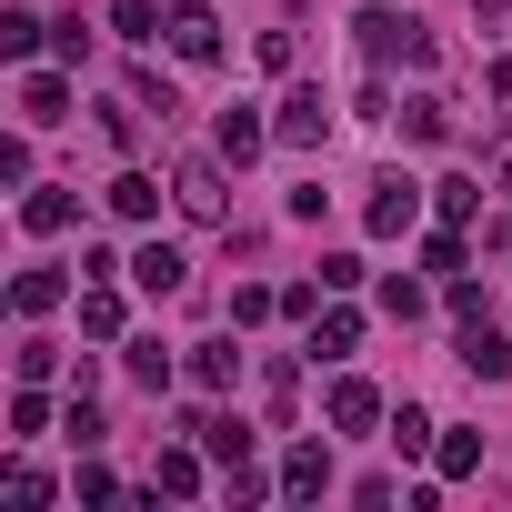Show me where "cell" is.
<instances>
[{"instance_id":"1","label":"cell","mask_w":512,"mask_h":512,"mask_svg":"<svg viewBox=\"0 0 512 512\" xmlns=\"http://www.w3.org/2000/svg\"><path fill=\"white\" fill-rule=\"evenodd\" d=\"M362 51H372L382 71H432V31H422L412 11H392V0L362 11Z\"/></svg>"},{"instance_id":"2","label":"cell","mask_w":512,"mask_h":512,"mask_svg":"<svg viewBox=\"0 0 512 512\" xmlns=\"http://www.w3.org/2000/svg\"><path fill=\"white\" fill-rule=\"evenodd\" d=\"M171 201H181V221H231V161L221 151H181L171 161Z\"/></svg>"},{"instance_id":"3","label":"cell","mask_w":512,"mask_h":512,"mask_svg":"<svg viewBox=\"0 0 512 512\" xmlns=\"http://www.w3.org/2000/svg\"><path fill=\"white\" fill-rule=\"evenodd\" d=\"M422 201H432V191H422L412 171H382V181H372V201H362V231H372V241H402V231L422 221Z\"/></svg>"},{"instance_id":"4","label":"cell","mask_w":512,"mask_h":512,"mask_svg":"<svg viewBox=\"0 0 512 512\" xmlns=\"http://www.w3.org/2000/svg\"><path fill=\"white\" fill-rule=\"evenodd\" d=\"M201 462H211V452H201V442H171V452H161V462H151V482H141V502H191V492H201V482H211V472H201Z\"/></svg>"},{"instance_id":"5","label":"cell","mask_w":512,"mask_h":512,"mask_svg":"<svg viewBox=\"0 0 512 512\" xmlns=\"http://www.w3.org/2000/svg\"><path fill=\"white\" fill-rule=\"evenodd\" d=\"M452 352H462V372H472V382H512V342H502V332H492V312H472V322H462V342H452Z\"/></svg>"},{"instance_id":"6","label":"cell","mask_w":512,"mask_h":512,"mask_svg":"<svg viewBox=\"0 0 512 512\" xmlns=\"http://www.w3.org/2000/svg\"><path fill=\"white\" fill-rule=\"evenodd\" d=\"M322 131H332V101L322 91H292L282 121H272V141H292V151H322Z\"/></svg>"},{"instance_id":"7","label":"cell","mask_w":512,"mask_h":512,"mask_svg":"<svg viewBox=\"0 0 512 512\" xmlns=\"http://www.w3.org/2000/svg\"><path fill=\"white\" fill-rule=\"evenodd\" d=\"M322 412H332V432H372V422H392V412H382V392H372V382H362V372H342V382H332V402H322Z\"/></svg>"},{"instance_id":"8","label":"cell","mask_w":512,"mask_h":512,"mask_svg":"<svg viewBox=\"0 0 512 512\" xmlns=\"http://www.w3.org/2000/svg\"><path fill=\"white\" fill-rule=\"evenodd\" d=\"M322 492H332V452L322 442H292L282 452V502H322Z\"/></svg>"},{"instance_id":"9","label":"cell","mask_w":512,"mask_h":512,"mask_svg":"<svg viewBox=\"0 0 512 512\" xmlns=\"http://www.w3.org/2000/svg\"><path fill=\"white\" fill-rule=\"evenodd\" d=\"M131 282H141L151 302H171V292L191 282V262H181V251H171V241H141V251H131Z\"/></svg>"},{"instance_id":"10","label":"cell","mask_w":512,"mask_h":512,"mask_svg":"<svg viewBox=\"0 0 512 512\" xmlns=\"http://www.w3.org/2000/svg\"><path fill=\"white\" fill-rule=\"evenodd\" d=\"M71 221H81V201H71V191H51V181H31V191H21V231H31V241H51V231H71Z\"/></svg>"},{"instance_id":"11","label":"cell","mask_w":512,"mask_h":512,"mask_svg":"<svg viewBox=\"0 0 512 512\" xmlns=\"http://www.w3.org/2000/svg\"><path fill=\"white\" fill-rule=\"evenodd\" d=\"M181 432H191V442H201V452H211V462H221V472H231V462H251V432H241V422H231V412H191V422H181Z\"/></svg>"},{"instance_id":"12","label":"cell","mask_w":512,"mask_h":512,"mask_svg":"<svg viewBox=\"0 0 512 512\" xmlns=\"http://www.w3.org/2000/svg\"><path fill=\"white\" fill-rule=\"evenodd\" d=\"M171 51H181V61H221V21L201 11V0H181V11H171Z\"/></svg>"},{"instance_id":"13","label":"cell","mask_w":512,"mask_h":512,"mask_svg":"<svg viewBox=\"0 0 512 512\" xmlns=\"http://www.w3.org/2000/svg\"><path fill=\"white\" fill-rule=\"evenodd\" d=\"M21 121H31V131L71 121V81H61V71H31V81H21Z\"/></svg>"},{"instance_id":"14","label":"cell","mask_w":512,"mask_h":512,"mask_svg":"<svg viewBox=\"0 0 512 512\" xmlns=\"http://www.w3.org/2000/svg\"><path fill=\"white\" fill-rule=\"evenodd\" d=\"M101 201H111V221H161V181L151 171H111Z\"/></svg>"},{"instance_id":"15","label":"cell","mask_w":512,"mask_h":512,"mask_svg":"<svg viewBox=\"0 0 512 512\" xmlns=\"http://www.w3.org/2000/svg\"><path fill=\"white\" fill-rule=\"evenodd\" d=\"M61 302H71V282H61V272H51V262H41V272H21V282H11V312H21V322H51V312H61Z\"/></svg>"},{"instance_id":"16","label":"cell","mask_w":512,"mask_h":512,"mask_svg":"<svg viewBox=\"0 0 512 512\" xmlns=\"http://www.w3.org/2000/svg\"><path fill=\"white\" fill-rule=\"evenodd\" d=\"M312 352H322V362H352V352H362V312H342V302L312 312Z\"/></svg>"},{"instance_id":"17","label":"cell","mask_w":512,"mask_h":512,"mask_svg":"<svg viewBox=\"0 0 512 512\" xmlns=\"http://www.w3.org/2000/svg\"><path fill=\"white\" fill-rule=\"evenodd\" d=\"M392 121H402V141H452V111H442V91H412Z\"/></svg>"},{"instance_id":"18","label":"cell","mask_w":512,"mask_h":512,"mask_svg":"<svg viewBox=\"0 0 512 512\" xmlns=\"http://www.w3.org/2000/svg\"><path fill=\"white\" fill-rule=\"evenodd\" d=\"M81 332H91V342H121V292H111V272L81 282Z\"/></svg>"},{"instance_id":"19","label":"cell","mask_w":512,"mask_h":512,"mask_svg":"<svg viewBox=\"0 0 512 512\" xmlns=\"http://www.w3.org/2000/svg\"><path fill=\"white\" fill-rule=\"evenodd\" d=\"M432 442H442V422H432L422 402H392V452H402V462H422Z\"/></svg>"},{"instance_id":"20","label":"cell","mask_w":512,"mask_h":512,"mask_svg":"<svg viewBox=\"0 0 512 512\" xmlns=\"http://www.w3.org/2000/svg\"><path fill=\"white\" fill-rule=\"evenodd\" d=\"M191 382H201V392H231V382H241V352H231V342H191Z\"/></svg>"},{"instance_id":"21","label":"cell","mask_w":512,"mask_h":512,"mask_svg":"<svg viewBox=\"0 0 512 512\" xmlns=\"http://www.w3.org/2000/svg\"><path fill=\"white\" fill-rule=\"evenodd\" d=\"M432 472H442V482H472V472H482V432H442V442H432Z\"/></svg>"},{"instance_id":"22","label":"cell","mask_w":512,"mask_h":512,"mask_svg":"<svg viewBox=\"0 0 512 512\" xmlns=\"http://www.w3.org/2000/svg\"><path fill=\"white\" fill-rule=\"evenodd\" d=\"M262 492H282V472H262V462H231V472H221V502H231V512H251Z\"/></svg>"},{"instance_id":"23","label":"cell","mask_w":512,"mask_h":512,"mask_svg":"<svg viewBox=\"0 0 512 512\" xmlns=\"http://www.w3.org/2000/svg\"><path fill=\"white\" fill-rule=\"evenodd\" d=\"M121 372H131L141 392H171V352H161V342H121Z\"/></svg>"},{"instance_id":"24","label":"cell","mask_w":512,"mask_h":512,"mask_svg":"<svg viewBox=\"0 0 512 512\" xmlns=\"http://www.w3.org/2000/svg\"><path fill=\"white\" fill-rule=\"evenodd\" d=\"M41 41H51V21H31L21 0H11V11H0V51H11V61H31Z\"/></svg>"},{"instance_id":"25","label":"cell","mask_w":512,"mask_h":512,"mask_svg":"<svg viewBox=\"0 0 512 512\" xmlns=\"http://www.w3.org/2000/svg\"><path fill=\"white\" fill-rule=\"evenodd\" d=\"M462 262H472V251H462V221H442V231L422 241V272H442V282H462Z\"/></svg>"},{"instance_id":"26","label":"cell","mask_w":512,"mask_h":512,"mask_svg":"<svg viewBox=\"0 0 512 512\" xmlns=\"http://www.w3.org/2000/svg\"><path fill=\"white\" fill-rule=\"evenodd\" d=\"M111 31L121 41H151V31H171V11H161V0H111Z\"/></svg>"},{"instance_id":"27","label":"cell","mask_w":512,"mask_h":512,"mask_svg":"<svg viewBox=\"0 0 512 512\" xmlns=\"http://www.w3.org/2000/svg\"><path fill=\"white\" fill-rule=\"evenodd\" d=\"M272 141V121H251V111H221V161H251Z\"/></svg>"},{"instance_id":"28","label":"cell","mask_w":512,"mask_h":512,"mask_svg":"<svg viewBox=\"0 0 512 512\" xmlns=\"http://www.w3.org/2000/svg\"><path fill=\"white\" fill-rule=\"evenodd\" d=\"M432 211H442V221H472V211H482V181H472V171L432 181Z\"/></svg>"},{"instance_id":"29","label":"cell","mask_w":512,"mask_h":512,"mask_svg":"<svg viewBox=\"0 0 512 512\" xmlns=\"http://www.w3.org/2000/svg\"><path fill=\"white\" fill-rule=\"evenodd\" d=\"M61 422H71V442H81V452H101V432H111V422H101V402H91V382L71 392V412H61Z\"/></svg>"},{"instance_id":"30","label":"cell","mask_w":512,"mask_h":512,"mask_svg":"<svg viewBox=\"0 0 512 512\" xmlns=\"http://www.w3.org/2000/svg\"><path fill=\"white\" fill-rule=\"evenodd\" d=\"M272 312H282V292H262V282H241V292H231V332H251V322H272Z\"/></svg>"},{"instance_id":"31","label":"cell","mask_w":512,"mask_h":512,"mask_svg":"<svg viewBox=\"0 0 512 512\" xmlns=\"http://www.w3.org/2000/svg\"><path fill=\"white\" fill-rule=\"evenodd\" d=\"M0 492H11L21 512H41V502H51V472H41V462H11V482H0Z\"/></svg>"},{"instance_id":"32","label":"cell","mask_w":512,"mask_h":512,"mask_svg":"<svg viewBox=\"0 0 512 512\" xmlns=\"http://www.w3.org/2000/svg\"><path fill=\"white\" fill-rule=\"evenodd\" d=\"M382 312H392V322H422V312H432V292H422V282H402V272H392V282H382Z\"/></svg>"},{"instance_id":"33","label":"cell","mask_w":512,"mask_h":512,"mask_svg":"<svg viewBox=\"0 0 512 512\" xmlns=\"http://www.w3.org/2000/svg\"><path fill=\"white\" fill-rule=\"evenodd\" d=\"M11 432H21V442H31V432H51V402H41V382H21V392H11Z\"/></svg>"},{"instance_id":"34","label":"cell","mask_w":512,"mask_h":512,"mask_svg":"<svg viewBox=\"0 0 512 512\" xmlns=\"http://www.w3.org/2000/svg\"><path fill=\"white\" fill-rule=\"evenodd\" d=\"M131 101H141V111H161V121H171V111H181V91H171V81H161V71H131Z\"/></svg>"},{"instance_id":"35","label":"cell","mask_w":512,"mask_h":512,"mask_svg":"<svg viewBox=\"0 0 512 512\" xmlns=\"http://www.w3.org/2000/svg\"><path fill=\"white\" fill-rule=\"evenodd\" d=\"M292 392H302V382H292V362H272V372H262V402H272V422L292 412Z\"/></svg>"},{"instance_id":"36","label":"cell","mask_w":512,"mask_h":512,"mask_svg":"<svg viewBox=\"0 0 512 512\" xmlns=\"http://www.w3.org/2000/svg\"><path fill=\"white\" fill-rule=\"evenodd\" d=\"M492 191H512V121L492 131Z\"/></svg>"},{"instance_id":"37","label":"cell","mask_w":512,"mask_h":512,"mask_svg":"<svg viewBox=\"0 0 512 512\" xmlns=\"http://www.w3.org/2000/svg\"><path fill=\"white\" fill-rule=\"evenodd\" d=\"M492 101H512V51H492Z\"/></svg>"}]
</instances>
